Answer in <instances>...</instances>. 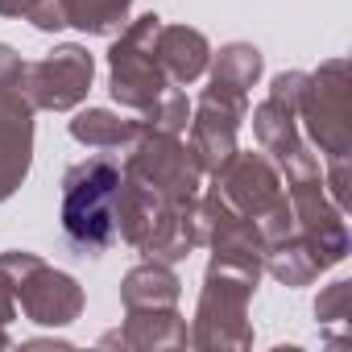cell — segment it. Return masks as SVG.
<instances>
[{"label": "cell", "mask_w": 352, "mask_h": 352, "mask_svg": "<svg viewBox=\"0 0 352 352\" xmlns=\"http://www.w3.org/2000/svg\"><path fill=\"white\" fill-rule=\"evenodd\" d=\"M112 204H116V170L83 166L67 187V236L79 249H100L112 236Z\"/></svg>", "instance_id": "6da1fadb"}]
</instances>
